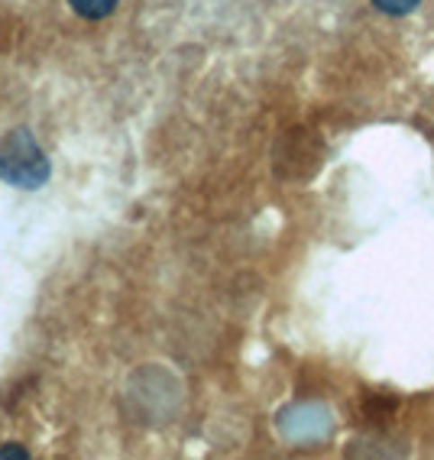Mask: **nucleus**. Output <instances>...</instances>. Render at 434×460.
Returning <instances> with one entry per match:
<instances>
[{
    "mask_svg": "<svg viewBox=\"0 0 434 460\" xmlns=\"http://www.w3.org/2000/svg\"><path fill=\"white\" fill-rule=\"evenodd\" d=\"M418 4H421V0H373V7L389 13V17H405V13H412Z\"/></svg>",
    "mask_w": 434,
    "mask_h": 460,
    "instance_id": "7ed1b4c3",
    "label": "nucleus"
},
{
    "mask_svg": "<svg viewBox=\"0 0 434 460\" xmlns=\"http://www.w3.org/2000/svg\"><path fill=\"white\" fill-rule=\"evenodd\" d=\"M0 179L17 189H40L49 179V159L26 130H13L0 140Z\"/></svg>",
    "mask_w": 434,
    "mask_h": 460,
    "instance_id": "f257e3e1",
    "label": "nucleus"
},
{
    "mask_svg": "<svg viewBox=\"0 0 434 460\" xmlns=\"http://www.w3.org/2000/svg\"><path fill=\"white\" fill-rule=\"evenodd\" d=\"M68 4H72L75 13L84 20H104V17H111L117 7V0H68Z\"/></svg>",
    "mask_w": 434,
    "mask_h": 460,
    "instance_id": "f03ea898",
    "label": "nucleus"
},
{
    "mask_svg": "<svg viewBox=\"0 0 434 460\" xmlns=\"http://www.w3.org/2000/svg\"><path fill=\"white\" fill-rule=\"evenodd\" d=\"M0 457H26V451H20V447H7V451H0Z\"/></svg>",
    "mask_w": 434,
    "mask_h": 460,
    "instance_id": "20e7f679",
    "label": "nucleus"
}]
</instances>
